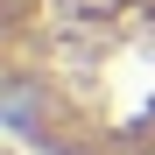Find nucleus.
Returning a JSON list of instances; mask_svg holds the SVG:
<instances>
[{"label": "nucleus", "instance_id": "f257e3e1", "mask_svg": "<svg viewBox=\"0 0 155 155\" xmlns=\"http://www.w3.org/2000/svg\"><path fill=\"white\" fill-rule=\"evenodd\" d=\"M0 99L28 155H155V0H0Z\"/></svg>", "mask_w": 155, "mask_h": 155}, {"label": "nucleus", "instance_id": "f03ea898", "mask_svg": "<svg viewBox=\"0 0 155 155\" xmlns=\"http://www.w3.org/2000/svg\"><path fill=\"white\" fill-rule=\"evenodd\" d=\"M14 155H28V148H14Z\"/></svg>", "mask_w": 155, "mask_h": 155}]
</instances>
